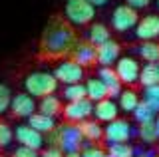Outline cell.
I'll use <instances>...</instances> for the list:
<instances>
[{"mask_svg":"<svg viewBox=\"0 0 159 157\" xmlns=\"http://www.w3.org/2000/svg\"><path fill=\"white\" fill-rule=\"evenodd\" d=\"M12 90L0 82V115H4L6 111L10 110V101H12Z\"/></svg>","mask_w":159,"mask_h":157,"instance_id":"29","label":"cell"},{"mask_svg":"<svg viewBox=\"0 0 159 157\" xmlns=\"http://www.w3.org/2000/svg\"><path fill=\"white\" fill-rule=\"evenodd\" d=\"M139 84L143 87L159 86V62L157 64H143L139 74Z\"/></svg>","mask_w":159,"mask_h":157,"instance_id":"23","label":"cell"},{"mask_svg":"<svg viewBox=\"0 0 159 157\" xmlns=\"http://www.w3.org/2000/svg\"><path fill=\"white\" fill-rule=\"evenodd\" d=\"M86 94H88V100L93 101V104H98V101L106 100L107 97V86L103 84L99 78H89L86 82Z\"/></svg>","mask_w":159,"mask_h":157,"instance_id":"19","label":"cell"},{"mask_svg":"<svg viewBox=\"0 0 159 157\" xmlns=\"http://www.w3.org/2000/svg\"><path fill=\"white\" fill-rule=\"evenodd\" d=\"M28 125L32 127V129L40 131L42 135H50L52 131L58 129V123L54 117H50L46 114H40V111H36V114H32L28 117Z\"/></svg>","mask_w":159,"mask_h":157,"instance_id":"16","label":"cell"},{"mask_svg":"<svg viewBox=\"0 0 159 157\" xmlns=\"http://www.w3.org/2000/svg\"><path fill=\"white\" fill-rule=\"evenodd\" d=\"M139 22V14L137 10H133L127 4H119L113 8L111 12V28L116 32H127V30H135Z\"/></svg>","mask_w":159,"mask_h":157,"instance_id":"5","label":"cell"},{"mask_svg":"<svg viewBox=\"0 0 159 157\" xmlns=\"http://www.w3.org/2000/svg\"><path fill=\"white\" fill-rule=\"evenodd\" d=\"M139 101H141V97L135 90H131V87H127V90H123L121 94L117 97V105H119V111H125V114H133V111L137 110Z\"/></svg>","mask_w":159,"mask_h":157,"instance_id":"20","label":"cell"},{"mask_svg":"<svg viewBox=\"0 0 159 157\" xmlns=\"http://www.w3.org/2000/svg\"><path fill=\"white\" fill-rule=\"evenodd\" d=\"M12 141H14V129L6 121H0V147H8Z\"/></svg>","mask_w":159,"mask_h":157,"instance_id":"30","label":"cell"},{"mask_svg":"<svg viewBox=\"0 0 159 157\" xmlns=\"http://www.w3.org/2000/svg\"><path fill=\"white\" fill-rule=\"evenodd\" d=\"M135 52L145 64H157L159 62V42H141L135 48Z\"/></svg>","mask_w":159,"mask_h":157,"instance_id":"22","label":"cell"},{"mask_svg":"<svg viewBox=\"0 0 159 157\" xmlns=\"http://www.w3.org/2000/svg\"><path fill=\"white\" fill-rule=\"evenodd\" d=\"M10 111L12 115L22 117V119H28L32 114L38 111V104L32 96H28L26 92H20V94L12 96V101H10Z\"/></svg>","mask_w":159,"mask_h":157,"instance_id":"12","label":"cell"},{"mask_svg":"<svg viewBox=\"0 0 159 157\" xmlns=\"http://www.w3.org/2000/svg\"><path fill=\"white\" fill-rule=\"evenodd\" d=\"M111 40V30L106 26L103 22H92L89 24V30H88V42L92 46H102Z\"/></svg>","mask_w":159,"mask_h":157,"instance_id":"18","label":"cell"},{"mask_svg":"<svg viewBox=\"0 0 159 157\" xmlns=\"http://www.w3.org/2000/svg\"><path fill=\"white\" fill-rule=\"evenodd\" d=\"M119 115V105L116 100L111 97H106V100L93 104V119L99 121V123H111L113 119H117Z\"/></svg>","mask_w":159,"mask_h":157,"instance_id":"14","label":"cell"},{"mask_svg":"<svg viewBox=\"0 0 159 157\" xmlns=\"http://www.w3.org/2000/svg\"><path fill=\"white\" fill-rule=\"evenodd\" d=\"M96 58H98L99 68H113L116 62L121 58V46H119V42L109 40L106 44H102V46H98Z\"/></svg>","mask_w":159,"mask_h":157,"instance_id":"13","label":"cell"},{"mask_svg":"<svg viewBox=\"0 0 159 157\" xmlns=\"http://www.w3.org/2000/svg\"><path fill=\"white\" fill-rule=\"evenodd\" d=\"M40 157H64V151L60 147H46L40 151Z\"/></svg>","mask_w":159,"mask_h":157,"instance_id":"33","label":"cell"},{"mask_svg":"<svg viewBox=\"0 0 159 157\" xmlns=\"http://www.w3.org/2000/svg\"><path fill=\"white\" fill-rule=\"evenodd\" d=\"M137 135H139V139L143 141L145 145H153L157 139V129H155V123L153 121H149V123H141L137 127Z\"/></svg>","mask_w":159,"mask_h":157,"instance_id":"26","label":"cell"},{"mask_svg":"<svg viewBox=\"0 0 159 157\" xmlns=\"http://www.w3.org/2000/svg\"><path fill=\"white\" fill-rule=\"evenodd\" d=\"M78 129L82 133L84 141H89V143H96V141H102L103 139V125L96 119H86L82 123H78Z\"/></svg>","mask_w":159,"mask_h":157,"instance_id":"17","label":"cell"},{"mask_svg":"<svg viewBox=\"0 0 159 157\" xmlns=\"http://www.w3.org/2000/svg\"><path fill=\"white\" fill-rule=\"evenodd\" d=\"M6 157H12V155H6Z\"/></svg>","mask_w":159,"mask_h":157,"instance_id":"42","label":"cell"},{"mask_svg":"<svg viewBox=\"0 0 159 157\" xmlns=\"http://www.w3.org/2000/svg\"><path fill=\"white\" fill-rule=\"evenodd\" d=\"M127 6H131L133 10H139V8H145L151 4V0H125Z\"/></svg>","mask_w":159,"mask_h":157,"instance_id":"34","label":"cell"},{"mask_svg":"<svg viewBox=\"0 0 159 157\" xmlns=\"http://www.w3.org/2000/svg\"><path fill=\"white\" fill-rule=\"evenodd\" d=\"M107 157H135V147L131 143L107 145Z\"/></svg>","mask_w":159,"mask_h":157,"instance_id":"27","label":"cell"},{"mask_svg":"<svg viewBox=\"0 0 159 157\" xmlns=\"http://www.w3.org/2000/svg\"><path fill=\"white\" fill-rule=\"evenodd\" d=\"M135 38L141 42H155L159 38V14H147L139 18L135 26Z\"/></svg>","mask_w":159,"mask_h":157,"instance_id":"11","label":"cell"},{"mask_svg":"<svg viewBox=\"0 0 159 157\" xmlns=\"http://www.w3.org/2000/svg\"><path fill=\"white\" fill-rule=\"evenodd\" d=\"M48 147H60L64 153H80L84 147V137L80 133L78 125L66 123V125H58L56 131L48 135Z\"/></svg>","mask_w":159,"mask_h":157,"instance_id":"2","label":"cell"},{"mask_svg":"<svg viewBox=\"0 0 159 157\" xmlns=\"http://www.w3.org/2000/svg\"><path fill=\"white\" fill-rule=\"evenodd\" d=\"M143 101H145L155 114H159V86L143 87Z\"/></svg>","mask_w":159,"mask_h":157,"instance_id":"28","label":"cell"},{"mask_svg":"<svg viewBox=\"0 0 159 157\" xmlns=\"http://www.w3.org/2000/svg\"><path fill=\"white\" fill-rule=\"evenodd\" d=\"M157 155H159V145H157Z\"/></svg>","mask_w":159,"mask_h":157,"instance_id":"40","label":"cell"},{"mask_svg":"<svg viewBox=\"0 0 159 157\" xmlns=\"http://www.w3.org/2000/svg\"><path fill=\"white\" fill-rule=\"evenodd\" d=\"M133 135V129H131V123L127 119H113L111 123H107L103 127V139L107 141V145H116V143H129Z\"/></svg>","mask_w":159,"mask_h":157,"instance_id":"9","label":"cell"},{"mask_svg":"<svg viewBox=\"0 0 159 157\" xmlns=\"http://www.w3.org/2000/svg\"><path fill=\"white\" fill-rule=\"evenodd\" d=\"M62 110H64V105H62V100H60L58 96H46V97H42L40 104H38L40 114H46L50 117H54V119L62 114Z\"/></svg>","mask_w":159,"mask_h":157,"instance_id":"21","label":"cell"},{"mask_svg":"<svg viewBox=\"0 0 159 157\" xmlns=\"http://www.w3.org/2000/svg\"><path fill=\"white\" fill-rule=\"evenodd\" d=\"M153 123H155V129H157V139H159V114H157V117H155V121H153Z\"/></svg>","mask_w":159,"mask_h":157,"instance_id":"37","label":"cell"},{"mask_svg":"<svg viewBox=\"0 0 159 157\" xmlns=\"http://www.w3.org/2000/svg\"><path fill=\"white\" fill-rule=\"evenodd\" d=\"M14 139L18 141V145L30 147V149H34V151H40L44 147V143H46L44 135L40 133V131L32 129L28 123L16 125V129H14Z\"/></svg>","mask_w":159,"mask_h":157,"instance_id":"10","label":"cell"},{"mask_svg":"<svg viewBox=\"0 0 159 157\" xmlns=\"http://www.w3.org/2000/svg\"><path fill=\"white\" fill-rule=\"evenodd\" d=\"M153 157H159V155H157V153H155V155H153Z\"/></svg>","mask_w":159,"mask_h":157,"instance_id":"41","label":"cell"},{"mask_svg":"<svg viewBox=\"0 0 159 157\" xmlns=\"http://www.w3.org/2000/svg\"><path fill=\"white\" fill-rule=\"evenodd\" d=\"M64 18L70 26H88L96 18V8L88 0H66Z\"/></svg>","mask_w":159,"mask_h":157,"instance_id":"4","label":"cell"},{"mask_svg":"<svg viewBox=\"0 0 159 157\" xmlns=\"http://www.w3.org/2000/svg\"><path fill=\"white\" fill-rule=\"evenodd\" d=\"M64 100L68 101H78V100H86L88 94H86V84H72V86H64Z\"/></svg>","mask_w":159,"mask_h":157,"instance_id":"24","label":"cell"},{"mask_svg":"<svg viewBox=\"0 0 159 157\" xmlns=\"http://www.w3.org/2000/svg\"><path fill=\"white\" fill-rule=\"evenodd\" d=\"M64 157H82L80 153H64Z\"/></svg>","mask_w":159,"mask_h":157,"instance_id":"38","label":"cell"},{"mask_svg":"<svg viewBox=\"0 0 159 157\" xmlns=\"http://www.w3.org/2000/svg\"><path fill=\"white\" fill-rule=\"evenodd\" d=\"M157 10H159V0H157Z\"/></svg>","mask_w":159,"mask_h":157,"instance_id":"39","label":"cell"},{"mask_svg":"<svg viewBox=\"0 0 159 157\" xmlns=\"http://www.w3.org/2000/svg\"><path fill=\"white\" fill-rule=\"evenodd\" d=\"M89 4H92L93 8H99V6H106V4L109 2V0H88Z\"/></svg>","mask_w":159,"mask_h":157,"instance_id":"35","label":"cell"},{"mask_svg":"<svg viewBox=\"0 0 159 157\" xmlns=\"http://www.w3.org/2000/svg\"><path fill=\"white\" fill-rule=\"evenodd\" d=\"M58 90V80L54 78L52 72H30L26 78H24V92L28 96H32L34 100L36 97H46V96H54Z\"/></svg>","mask_w":159,"mask_h":157,"instance_id":"3","label":"cell"},{"mask_svg":"<svg viewBox=\"0 0 159 157\" xmlns=\"http://www.w3.org/2000/svg\"><path fill=\"white\" fill-rule=\"evenodd\" d=\"M72 60L82 68H89V66H93V64H98L96 46H92L89 42H78L72 50Z\"/></svg>","mask_w":159,"mask_h":157,"instance_id":"15","label":"cell"},{"mask_svg":"<svg viewBox=\"0 0 159 157\" xmlns=\"http://www.w3.org/2000/svg\"><path fill=\"white\" fill-rule=\"evenodd\" d=\"M62 115L66 117L68 123L78 125L93 115V101H89L88 97L86 100H78V101H68V104H64Z\"/></svg>","mask_w":159,"mask_h":157,"instance_id":"7","label":"cell"},{"mask_svg":"<svg viewBox=\"0 0 159 157\" xmlns=\"http://www.w3.org/2000/svg\"><path fill=\"white\" fill-rule=\"evenodd\" d=\"M121 86H133L139 82V74H141V66L133 56H121L113 66Z\"/></svg>","mask_w":159,"mask_h":157,"instance_id":"8","label":"cell"},{"mask_svg":"<svg viewBox=\"0 0 159 157\" xmlns=\"http://www.w3.org/2000/svg\"><path fill=\"white\" fill-rule=\"evenodd\" d=\"M155 117H157V114H155V111H153L143 100L139 101L137 110L133 111V119H135L139 125H141V123H149V121H155Z\"/></svg>","mask_w":159,"mask_h":157,"instance_id":"25","label":"cell"},{"mask_svg":"<svg viewBox=\"0 0 159 157\" xmlns=\"http://www.w3.org/2000/svg\"><path fill=\"white\" fill-rule=\"evenodd\" d=\"M155 151H137L135 149V157H153Z\"/></svg>","mask_w":159,"mask_h":157,"instance_id":"36","label":"cell"},{"mask_svg":"<svg viewBox=\"0 0 159 157\" xmlns=\"http://www.w3.org/2000/svg\"><path fill=\"white\" fill-rule=\"evenodd\" d=\"M78 44L76 32L70 24L60 16H52L46 24L40 38V48L48 56H62V54H72L74 46Z\"/></svg>","mask_w":159,"mask_h":157,"instance_id":"1","label":"cell"},{"mask_svg":"<svg viewBox=\"0 0 159 157\" xmlns=\"http://www.w3.org/2000/svg\"><path fill=\"white\" fill-rule=\"evenodd\" d=\"M82 157H107V151L103 147H99L96 143H89V145H84L82 151H80Z\"/></svg>","mask_w":159,"mask_h":157,"instance_id":"31","label":"cell"},{"mask_svg":"<svg viewBox=\"0 0 159 157\" xmlns=\"http://www.w3.org/2000/svg\"><path fill=\"white\" fill-rule=\"evenodd\" d=\"M54 78L58 80V84H64V86H72V84H82L84 80V68L78 66L72 58L68 60H62L54 68Z\"/></svg>","mask_w":159,"mask_h":157,"instance_id":"6","label":"cell"},{"mask_svg":"<svg viewBox=\"0 0 159 157\" xmlns=\"http://www.w3.org/2000/svg\"><path fill=\"white\" fill-rule=\"evenodd\" d=\"M12 157H40V151H34V149H30V147L18 145L16 149H14Z\"/></svg>","mask_w":159,"mask_h":157,"instance_id":"32","label":"cell"}]
</instances>
